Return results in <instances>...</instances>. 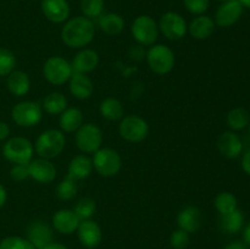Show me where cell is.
Returning a JSON list of instances; mask_svg holds the SVG:
<instances>
[{
  "mask_svg": "<svg viewBox=\"0 0 250 249\" xmlns=\"http://www.w3.org/2000/svg\"><path fill=\"white\" fill-rule=\"evenodd\" d=\"M94 23L85 16H77L65 23L61 31V39L70 48L80 49L88 45L94 38Z\"/></svg>",
  "mask_w": 250,
  "mask_h": 249,
  "instance_id": "1",
  "label": "cell"
},
{
  "mask_svg": "<svg viewBox=\"0 0 250 249\" xmlns=\"http://www.w3.org/2000/svg\"><path fill=\"white\" fill-rule=\"evenodd\" d=\"M65 143L66 139L62 132L58 129H46L37 138L34 149L41 158L49 160L60 155L65 148Z\"/></svg>",
  "mask_w": 250,
  "mask_h": 249,
  "instance_id": "2",
  "label": "cell"
},
{
  "mask_svg": "<svg viewBox=\"0 0 250 249\" xmlns=\"http://www.w3.org/2000/svg\"><path fill=\"white\" fill-rule=\"evenodd\" d=\"M33 144L24 137H14L5 143L2 154L15 165H28L33 156Z\"/></svg>",
  "mask_w": 250,
  "mask_h": 249,
  "instance_id": "3",
  "label": "cell"
},
{
  "mask_svg": "<svg viewBox=\"0 0 250 249\" xmlns=\"http://www.w3.org/2000/svg\"><path fill=\"white\" fill-rule=\"evenodd\" d=\"M93 167L103 177H112L121 170V156L111 148L99 149L94 153Z\"/></svg>",
  "mask_w": 250,
  "mask_h": 249,
  "instance_id": "4",
  "label": "cell"
},
{
  "mask_svg": "<svg viewBox=\"0 0 250 249\" xmlns=\"http://www.w3.org/2000/svg\"><path fill=\"white\" fill-rule=\"evenodd\" d=\"M146 61L153 72L166 75L175 66V54L168 46L158 44L149 49L146 53Z\"/></svg>",
  "mask_w": 250,
  "mask_h": 249,
  "instance_id": "5",
  "label": "cell"
},
{
  "mask_svg": "<svg viewBox=\"0 0 250 249\" xmlns=\"http://www.w3.org/2000/svg\"><path fill=\"white\" fill-rule=\"evenodd\" d=\"M72 65L66 59L51 56L43 66V75L48 82L54 85H61L67 82L72 76Z\"/></svg>",
  "mask_w": 250,
  "mask_h": 249,
  "instance_id": "6",
  "label": "cell"
},
{
  "mask_svg": "<svg viewBox=\"0 0 250 249\" xmlns=\"http://www.w3.org/2000/svg\"><path fill=\"white\" fill-rule=\"evenodd\" d=\"M132 36L141 45H153L158 39L159 26L155 20L148 15L138 16L132 23Z\"/></svg>",
  "mask_w": 250,
  "mask_h": 249,
  "instance_id": "7",
  "label": "cell"
},
{
  "mask_svg": "<svg viewBox=\"0 0 250 249\" xmlns=\"http://www.w3.org/2000/svg\"><path fill=\"white\" fill-rule=\"evenodd\" d=\"M103 143L102 129L94 124H82L76 133V144L83 153L94 154Z\"/></svg>",
  "mask_w": 250,
  "mask_h": 249,
  "instance_id": "8",
  "label": "cell"
},
{
  "mask_svg": "<svg viewBox=\"0 0 250 249\" xmlns=\"http://www.w3.org/2000/svg\"><path fill=\"white\" fill-rule=\"evenodd\" d=\"M120 134L126 141L139 143L149 134V126L144 119L137 115H128L120 124Z\"/></svg>",
  "mask_w": 250,
  "mask_h": 249,
  "instance_id": "9",
  "label": "cell"
},
{
  "mask_svg": "<svg viewBox=\"0 0 250 249\" xmlns=\"http://www.w3.org/2000/svg\"><path fill=\"white\" fill-rule=\"evenodd\" d=\"M12 120L21 127H33L42 120V107L36 102H21L12 109Z\"/></svg>",
  "mask_w": 250,
  "mask_h": 249,
  "instance_id": "10",
  "label": "cell"
},
{
  "mask_svg": "<svg viewBox=\"0 0 250 249\" xmlns=\"http://www.w3.org/2000/svg\"><path fill=\"white\" fill-rule=\"evenodd\" d=\"M159 29L167 39L178 41L186 36L188 26L186 23V20L180 14L168 11L161 16L160 22H159Z\"/></svg>",
  "mask_w": 250,
  "mask_h": 249,
  "instance_id": "11",
  "label": "cell"
},
{
  "mask_svg": "<svg viewBox=\"0 0 250 249\" xmlns=\"http://www.w3.org/2000/svg\"><path fill=\"white\" fill-rule=\"evenodd\" d=\"M243 14V5L239 0H229L220 5L215 15V22L220 27H231L241 19Z\"/></svg>",
  "mask_w": 250,
  "mask_h": 249,
  "instance_id": "12",
  "label": "cell"
},
{
  "mask_svg": "<svg viewBox=\"0 0 250 249\" xmlns=\"http://www.w3.org/2000/svg\"><path fill=\"white\" fill-rule=\"evenodd\" d=\"M27 166H28L29 177H32L37 182L50 183L55 180L56 168L48 159L39 158L36 160H31V163Z\"/></svg>",
  "mask_w": 250,
  "mask_h": 249,
  "instance_id": "13",
  "label": "cell"
},
{
  "mask_svg": "<svg viewBox=\"0 0 250 249\" xmlns=\"http://www.w3.org/2000/svg\"><path fill=\"white\" fill-rule=\"evenodd\" d=\"M77 233L81 244L85 248L93 249L99 246L102 242V229H100L99 225L93 220L81 221L77 228Z\"/></svg>",
  "mask_w": 250,
  "mask_h": 249,
  "instance_id": "14",
  "label": "cell"
},
{
  "mask_svg": "<svg viewBox=\"0 0 250 249\" xmlns=\"http://www.w3.org/2000/svg\"><path fill=\"white\" fill-rule=\"evenodd\" d=\"M27 239L37 249H42L53 242V229L44 221H33L27 227Z\"/></svg>",
  "mask_w": 250,
  "mask_h": 249,
  "instance_id": "15",
  "label": "cell"
},
{
  "mask_svg": "<svg viewBox=\"0 0 250 249\" xmlns=\"http://www.w3.org/2000/svg\"><path fill=\"white\" fill-rule=\"evenodd\" d=\"M42 11L49 21L61 23L70 16L67 0H42Z\"/></svg>",
  "mask_w": 250,
  "mask_h": 249,
  "instance_id": "16",
  "label": "cell"
},
{
  "mask_svg": "<svg viewBox=\"0 0 250 249\" xmlns=\"http://www.w3.org/2000/svg\"><path fill=\"white\" fill-rule=\"evenodd\" d=\"M80 217L73 210L61 209L53 216V226L58 232L62 234H71L77 231L80 226Z\"/></svg>",
  "mask_w": 250,
  "mask_h": 249,
  "instance_id": "17",
  "label": "cell"
},
{
  "mask_svg": "<svg viewBox=\"0 0 250 249\" xmlns=\"http://www.w3.org/2000/svg\"><path fill=\"white\" fill-rule=\"evenodd\" d=\"M217 149L225 158L234 159L242 153L243 145L241 138L234 132L227 131L217 139Z\"/></svg>",
  "mask_w": 250,
  "mask_h": 249,
  "instance_id": "18",
  "label": "cell"
},
{
  "mask_svg": "<svg viewBox=\"0 0 250 249\" xmlns=\"http://www.w3.org/2000/svg\"><path fill=\"white\" fill-rule=\"evenodd\" d=\"M202 212H200V210L197 207H193V205L181 210L177 216V224L180 228L185 229L188 233L197 232L200 228V226H202Z\"/></svg>",
  "mask_w": 250,
  "mask_h": 249,
  "instance_id": "19",
  "label": "cell"
},
{
  "mask_svg": "<svg viewBox=\"0 0 250 249\" xmlns=\"http://www.w3.org/2000/svg\"><path fill=\"white\" fill-rule=\"evenodd\" d=\"M93 82L85 73L73 72L70 78V92L77 99H88L93 94Z\"/></svg>",
  "mask_w": 250,
  "mask_h": 249,
  "instance_id": "20",
  "label": "cell"
},
{
  "mask_svg": "<svg viewBox=\"0 0 250 249\" xmlns=\"http://www.w3.org/2000/svg\"><path fill=\"white\" fill-rule=\"evenodd\" d=\"M98 63H99V55L97 51L92 49H84L75 56L71 65H72L73 72L88 73L95 70Z\"/></svg>",
  "mask_w": 250,
  "mask_h": 249,
  "instance_id": "21",
  "label": "cell"
},
{
  "mask_svg": "<svg viewBox=\"0 0 250 249\" xmlns=\"http://www.w3.org/2000/svg\"><path fill=\"white\" fill-rule=\"evenodd\" d=\"M93 171V161L85 155H77L71 160L68 165L67 177L72 180H84L89 177Z\"/></svg>",
  "mask_w": 250,
  "mask_h": 249,
  "instance_id": "22",
  "label": "cell"
},
{
  "mask_svg": "<svg viewBox=\"0 0 250 249\" xmlns=\"http://www.w3.org/2000/svg\"><path fill=\"white\" fill-rule=\"evenodd\" d=\"M215 22L212 19L205 15H199L190 22L188 31L190 36L195 39H207L214 33Z\"/></svg>",
  "mask_w": 250,
  "mask_h": 249,
  "instance_id": "23",
  "label": "cell"
},
{
  "mask_svg": "<svg viewBox=\"0 0 250 249\" xmlns=\"http://www.w3.org/2000/svg\"><path fill=\"white\" fill-rule=\"evenodd\" d=\"M6 85L7 89L14 95L23 97L29 92L31 82H29V77L26 72H23V71H12L7 76Z\"/></svg>",
  "mask_w": 250,
  "mask_h": 249,
  "instance_id": "24",
  "label": "cell"
},
{
  "mask_svg": "<svg viewBox=\"0 0 250 249\" xmlns=\"http://www.w3.org/2000/svg\"><path fill=\"white\" fill-rule=\"evenodd\" d=\"M83 124V114L76 107H67L60 116V127L63 132H76Z\"/></svg>",
  "mask_w": 250,
  "mask_h": 249,
  "instance_id": "25",
  "label": "cell"
},
{
  "mask_svg": "<svg viewBox=\"0 0 250 249\" xmlns=\"http://www.w3.org/2000/svg\"><path fill=\"white\" fill-rule=\"evenodd\" d=\"M99 26L103 32L110 36H115V34L121 33L125 27V21L119 14L110 12L99 17Z\"/></svg>",
  "mask_w": 250,
  "mask_h": 249,
  "instance_id": "26",
  "label": "cell"
},
{
  "mask_svg": "<svg viewBox=\"0 0 250 249\" xmlns=\"http://www.w3.org/2000/svg\"><path fill=\"white\" fill-rule=\"evenodd\" d=\"M43 109L50 115H61L67 109V99L61 93H50L43 100Z\"/></svg>",
  "mask_w": 250,
  "mask_h": 249,
  "instance_id": "27",
  "label": "cell"
},
{
  "mask_svg": "<svg viewBox=\"0 0 250 249\" xmlns=\"http://www.w3.org/2000/svg\"><path fill=\"white\" fill-rule=\"evenodd\" d=\"M244 222V216L241 210L236 209L229 214L221 215V228L226 233L233 234L242 229Z\"/></svg>",
  "mask_w": 250,
  "mask_h": 249,
  "instance_id": "28",
  "label": "cell"
},
{
  "mask_svg": "<svg viewBox=\"0 0 250 249\" xmlns=\"http://www.w3.org/2000/svg\"><path fill=\"white\" fill-rule=\"evenodd\" d=\"M100 114L105 119L116 121L124 116V106L120 100L115 99V98H107V99L103 100L100 104Z\"/></svg>",
  "mask_w": 250,
  "mask_h": 249,
  "instance_id": "29",
  "label": "cell"
},
{
  "mask_svg": "<svg viewBox=\"0 0 250 249\" xmlns=\"http://www.w3.org/2000/svg\"><path fill=\"white\" fill-rule=\"evenodd\" d=\"M249 122V112L243 107H234L227 115V124L233 131H241V129L246 128Z\"/></svg>",
  "mask_w": 250,
  "mask_h": 249,
  "instance_id": "30",
  "label": "cell"
},
{
  "mask_svg": "<svg viewBox=\"0 0 250 249\" xmlns=\"http://www.w3.org/2000/svg\"><path fill=\"white\" fill-rule=\"evenodd\" d=\"M215 208L221 215L229 214L237 209V198L229 192H221L215 198Z\"/></svg>",
  "mask_w": 250,
  "mask_h": 249,
  "instance_id": "31",
  "label": "cell"
},
{
  "mask_svg": "<svg viewBox=\"0 0 250 249\" xmlns=\"http://www.w3.org/2000/svg\"><path fill=\"white\" fill-rule=\"evenodd\" d=\"M77 183L70 177H65L56 187V195L61 200H71L77 194Z\"/></svg>",
  "mask_w": 250,
  "mask_h": 249,
  "instance_id": "32",
  "label": "cell"
},
{
  "mask_svg": "<svg viewBox=\"0 0 250 249\" xmlns=\"http://www.w3.org/2000/svg\"><path fill=\"white\" fill-rule=\"evenodd\" d=\"M95 210H97V205L94 200L92 198H83L77 203L73 211L80 217L81 221H83V220H89L94 215Z\"/></svg>",
  "mask_w": 250,
  "mask_h": 249,
  "instance_id": "33",
  "label": "cell"
},
{
  "mask_svg": "<svg viewBox=\"0 0 250 249\" xmlns=\"http://www.w3.org/2000/svg\"><path fill=\"white\" fill-rule=\"evenodd\" d=\"M81 10L88 19L100 17L104 10V0H81Z\"/></svg>",
  "mask_w": 250,
  "mask_h": 249,
  "instance_id": "34",
  "label": "cell"
},
{
  "mask_svg": "<svg viewBox=\"0 0 250 249\" xmlns=\"http://www.w3.org/2000/svg\"><path fill=\"white\" fill-rule=\"evenodd\" d=\"M16 66L14 53L7 49L0 48V76H9Z\"/></svg>",
  "mask_w": 250,
  "mask_h": 249,
  "instance_id": "35",
  "label": "cell"
},
{
  "mask_svg": "<svg viewBox=\"0 0 250 249\" xmlns=\"http://www.w3.org/2000/svg\"><path fill=\"white\" fill-rule=\"evenodd\" d=\"M0 249H37L27 238L22 237H6L0 242Z\"/></svg>",
  "mask_w": 250,
  "mask_h": 249,
  "instance_id": "36",
  "label": "cell"
},
{
  "mask_svg": "<svg viewBox=\"0 0 250 249\" xmlns=\"http://www.w3.org/2000/svg\"><path fill=\"white\" fill-rule=\"evenodd\" d=\"M170 243L175 249H186L188 247V244H189V233L182 228L176 229L171 234Z\"/></svg>",
  "mask_w": 250,
  "mask_h": 249,
  "instance_id": "37",
  "label": "cell"
},
{
  "mask_svg": "<svg viewBox=\"0 0 250 249\" xmlns=\"http://www.w3.org/2000/svg\"><path fill=\"white\" fill-rule=\"evenodd\" d=\"M185 6L190 14L203 15L210 5V0H183Z\"/></svg>",
  "mask_w": 250,
  "mask_h": 249,
  "instance_id": "38",
  "label": "cell"
},
{
  "mask_svg": "<svg viewBox=\"0 0 250 249\" xmlns=\"http://www.w3.org/2000/svg\"><path fill=\"white\" fill-rule=\"evenodd\" d=\"M10 175H11V178L16 182H21V181H24L26 178L29 177L28 172V166L27 165H14V167L10 171Z\"/></svg>",
  "mask_w": 250,
  "mask_h": 249,
  "instance_id": "39",
  "label": "cell"
},
{
  "mask_svg": "<svg viewBox=\"0 0 250 249\" xmlns=\"http://www.w3.org/2000/svg\"><path fill=\"white\" fill-rule=\"evenodd\" d=\"M129 56H131V59H133V60H142L144 56V50L143 48H142L141 45H136V46H132L131 49H129Z\"/></svg>",
  "mask_w": 250,
  "mask_h": 249,
  "instance_id": "40",
  "label": "cell"
},
{
  "mask_svg": "<svg viewBox=\"0 0 250 249\" xmlns=\"http://www.w3.org/2000/svg\"><path fill=\"white\" fill-rule=\"evenodd\" d=\"M242 167H243L244 172L250 175V149L243 155V159H242Z\"/></svg>",
  "mask_w": 250,
  "mask_h": 249,
  "instance_id": "41",
  "label": "cell"
},
{
  "mask_svg": "<svg viewBox=\"0 0 250 249\" xmlns=\"http://www.w3.org/2000/svg\"><path fill=\"white\" fill-rule=\"evenodd\" d=\"M10 128L5 122H0V141H4L9 137Z\"/></svg>",
  "mask_w": 250,
  "mask_h": 249,
  "instance_id": "42",
  "label": "cell"
},
{
  "mask_svg": "<svg viewBox=\"0 0 250 249\" xmlns=\"http://www.w3.org/2000/svg\"><path fill=\"white\" fill-rule=\"evenodd\" d=\"M225 249H249V247L247 246L244 242H232V243L227 244L226 247H225Z\"/></svg>",
  "mask_w": 250,
  "mask_h": 249,
  "instance_id": "43",
  "label": "cell"
},
{
  "mask_svg": "<svg viewBox=\"0 0 250 249\" xmlns=\"http://www.w3.org/2000/svg\"><path fill=\"white\" fill-rule=\"evenodd\" d=\"M6 199H7L6 190H5V188L2 187V185H0V208L4 207V204L6 203Z\"/></svg>",
  "mask_w": 250,
  "mask_h": 249,
  "instance_id": "44",
  "label": "cell"
},
{
  "mask_svg": "<svg viewBox=\"0 0 250 249\" xmlns=\"http://www.w3.org/2000/svg\"><path fill=\"white\" fill-rule=\"evenodd\" d=\"M42 249H68V248L66 246H63V244H61V243L51 242V243H49L48 246H45L44 248H42Z\"/></svg>",
  "mask_w": 250,
  "mask_h": 249,
  "instance_id": "45",
  "label": "cell"
},
{
  "mask_svg": "<svg viewBox=\"0 0 250 249\" xmlns=\"http://www.w3.org/2000/svg\"><path fill=\"white\" fill-rule=\"evenodd\" d=\"M243 239H244V243H246L248 247H250V224L246 227V228H244Z\"/></svg>",
  "mask_w": 250,
  "mask_h": 249,
  "instance_id": "46",
  "label": "cell"
},
{
  "mask_svg": "<svg viewBox=\"0 0 250 249\" xmlns=\"http://www.w3.org/2000/svg\"><path fill=\"white\" fill-rule=\"evenodd\" d=\"M239 2L243 5V7H248V9H250V0H239Z\"/></svg>",
  "mask_w": 250,
  "mask_h": 249,
  "instance_id": "47",
  "label": "cell"
},
{
  "mask_svg": "<svg viewBox=\"0 0 250 249\" xmlns=\"http://www.w3.org/2000/svg\"><path fill=\"white\" fill-rule=\"evenodd\" d=\"M220 1H229V0H220Z\"/></svg>",
  "mask_w": 250,
  "mask_h": 249,
  "instance_id": "48",
  "label": "cell"
}]
</instances>
